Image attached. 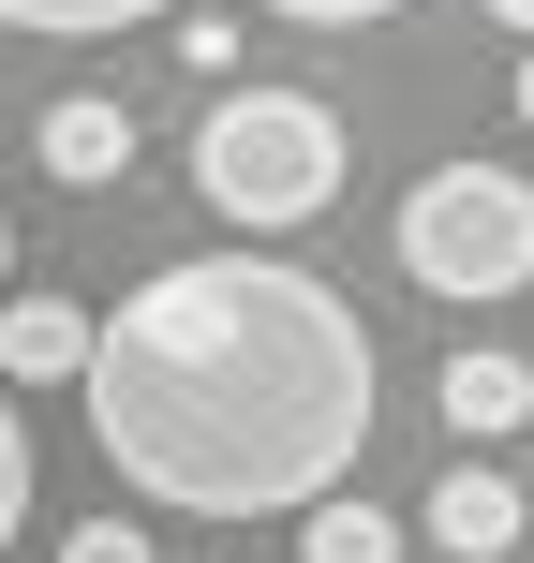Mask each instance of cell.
I'll use <instances>...</instances> for the list:
<instances>
[{"label": "cell", "mask_w": 534, "mask_h": 563, "mask_svg": "<svg viewBox=\"0 0 534 563\" xmlns=\"http://www.w3.org/2000/svg\"><path fill=\"white\" fill-rule=\"evenodd\" d=\"M89 445L178 519H312L371 445V327L282 253H178L89 327Z\"/></svg>", "instance_id": "cell-1"}, {"label": "cell", "mask_w": 534, "mask_h": 563, "mask_svg": "<svg viewBox=\"0 0 534 563\" xmlns=\"http://www.w3.org/2000/svg\"><path fill=\"white\" fill-rule=\"evenodd\" d=\"M178 15V0H0V30H30V45H105V30H149Z\"/></svg>", "instance_id": "cell-9"}, {"label": "cell", "mask_w": 534, "mask_h": 563, "mask_svg": "<svg viewBox=\"0 0 534 563\" xmlns=\"http://www.w3.org/2000/svg\"><path fill=\"white\" fill-rule=\"evenodd\" d=\"M520 134H534V59H520Z\"/></svg>", "instance_id": "cell-15"}, {"label": "cell", "mask_w": 534, "mask_h": 563, "mask_svg": "<svg viewBox=\"0 0 534 563\" xmlns=\"http://www.w3.org/2000/svg\"><path fill=\"white\" fill-rule=\"evenodd\" d=\"M59 563H149V534H134V519H75V534H59Z\"/></svg>", "instance_id": "cell-11"}, {"label": "cell", "mask_w": 534, "mask_h": 563, "mask_svg": "<svg viewBox=\"0 0 534 563\" xmlns=\"http://www.w3.org/2000/svg\"><path fill=\"white\" fill-rule=\"evenodd\" d=\"M401 267L431 297H520L534 282V178L520 164H431L401 194Z\"/></svg>", "instance_id": "cell-3"}, {"label": "cell", "mask_w": 534, "mask_h": 563, "mask_svg": "<svg viewBox=\"0 0 534 563\" xmlns=\"http://www.w3.org/2000/svg\"><path fill=\"white\" fill-rule=\"evenodd\" d=\"M194 194L224 208L238 238H297L312 208L341 194V119L312 89H224L194 119Z\"/></svg>", "instance_id": "cell-2"}, {"label": "cell", "mask_w": 534, "mask_h": 563, "mask_svg": "<svg viewBox=\"0 0 534 563\" xmlns=\"http://www.w3.org/2000/svg\"><path fill=\"white\" fill-rule=\"evenodd\" d=\"M297 563H401V519L371 505V489H327V505L297 519Z\"/></svg>", "instance_id": "cell-8"}, {"label": "cell", "mask_w": 534, "mask_h": 563, "mask_svg": "<svg viewBox=\"0 0 534 563\" xmlns=\"http://www.w3.org/2000/svg\"><path fill=\"white\" fill-rule=\"evenodd\" d=\"M178 59L194 75H238V15H178Z\"/></svg>", "instance_id": "cell-12"}, {"label": "cell", "mask_w": 534, "mask_h": 563, "mask_svg": "<svg viewBox=\"0 0 534 563\" xmlns=\"http://www.w3.org/2000/svg\"><path fill=\"white\" fill-rule=\"evenodd\" d=\"M45 178H75V194H119V178H134V119H119L105 89L45 104Z\"/></svg>", "instance_id": "cell-7"}, {"label": "cell", "mask_w": 534, "mask_h": 563, "mask_svg": "<svg viewBox=\"0 0 534 563\" xmlns=\"http://www.w3.org/2000/svg\"><path fill=\"white\" fill-rule=\"evenodd\" d=\"M89 327L75 297H0V386H89Z\"/></svg>", "instance_id": "cell-6"}, {"label": "cell", "mask_w": 534, "mask_h": 563, "mask_svg": "<svg viewBox=\"0 0 534 563\" xmlns=\"http://www.w3.org/2000/svg\"><path fill=\"white\" fill-rule=\"evenodd\" d=\"M268 15H297V30H371V15H401V0H268Z\"/></svg>", "instance_id": "cell-13"}, {"label": "cell", "mask_w": 534, "mask_h": 563, "mask_svg": "<svg viewBox=\"0 0 534 563\" xmlns=\"http://www.w3.org/2000/svg\"><path fill=\"white\" fill-rule=\"evenodd\" d=\"M416 534L446 549V563H505L520 534H534V505L505 475H476V460H460V475H431V505H416Z\"/></svg>", "instance_id": "cell-4"}, {"label": "cell", "mask_w": 534, "mask_h": 563, "mask_svg": "<svg viewBox=\"0 0 534 563\" xmlns=\"http://www.w3.org/2000/svg\"><path fill=\"white\" fill-rule=\"evenodd\" d=\"M431 416L460 430V445H490V430L534 416V356H505V341H460L446 371H431Z\"/></svg>", "instance_id": "cell-5"}, {"label": "cell", "mask_w": 534, "mask_h": 563, "mask_svg": "<svg viewBox=\"0 0 534 563\" xmlns=\"http://www.w3.org/2000/svg\"><path fill=\"white\" fill-rule=\"evenodd\" d=\"M30 534V430H15V400H0V549Z\"/></svg>", "instance_id": "cell-10"}, {"label": "cell", "mask_w": 534, "mask_h": 563, "mask_svg": "<svg viewBox=\"0 0 534 563\" xmlns=\"http://www.w3.org/2000/svg\"><path fill=\"white\" fill-rule=\"evenodd\" d=\"M476 15H490V30H520V45H534V0H476Z\"/></svg>", "instance_id": "cell-14"}, {"label": "cell", "mask_w": 534, "mask_h": 563, "mask_svg": "<svg viewBox=\"0 0 534 563\" xmlns=\"http://www.w3.org/2000/svg\"><path fill=\"white\" fill-rule=\"evenodd\" d=\"M0 282H15V223H0Z\"/></svg>", "instance_id": "cell-16"}]
</instances>
